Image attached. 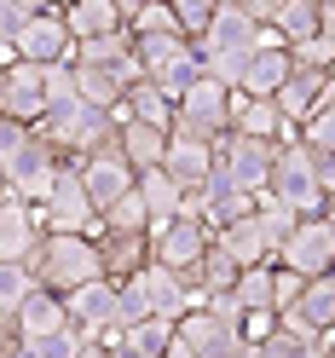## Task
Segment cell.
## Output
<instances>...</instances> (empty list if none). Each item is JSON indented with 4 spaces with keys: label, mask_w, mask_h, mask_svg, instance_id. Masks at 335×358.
Returning <instances> with one entry per match:
<instances>
[{
    "label": "cell",
    "mask_w": 335,
    "mask_h": 358,
    "mask_svg": "<svg viewBox=\"0 0 335 358\" xmlns=\"http://www.w3.org/2000/svg\"><path fill=\"white\" fill-rule=\"evenodd\" d=\"M260 35H266V24H255V17L243 12V6H231V0H220L214 24L191 41V47H197V70L214 76V81H226V87H237L249 52L260 47Z\"/></svg>",
    "instance_id": "6da1fadb"
},
{
    "label": "cell",
    "mask_w": 335,
    "mask_h": 358,
    "mask_svg": "<svg viewBox=\"0 0 335 358\" xmlns=\"http://www.w3.org/2000/svg\"><path fill=\"white\" fill-rule=\"evenodd\" d=\"M29 278L41 289H52V295H70V289H81L87 278H104L99 266V243L81 237V231H41L35 249L24 255Z\"/></svg>",
    "instance_id": "7a4b0ae2"
},
{
    "label": "cell",
    "mask_w": 335,
    "mask_h": 358,
    "mask_svg": "<svg viewBox=\"0 0 335 358\" xmlns=\"http://www.w3.org/2000/svg\"><path fill=\"white\" fill-rule=\"evenodd\" d=\"M260 196H278L283 208L295 214H324V185H318V150L301 145V133L272 145V173H266V191Z\"/></svg>",
    "instance_id": "3957f363"
},
{
    "label": "cell",
    "mask_w": 335,
    "mask_h": 358,
    "mask_svg": "<svg viewBox=\"0 0 335 358\" xmlns=\"http://www.w3.org/2000/svg\"><path fill=\"white\" fill-rule=\"evenodd\" d=\"M35 220H41V231H81V237H99L104 231V220L93 208V196H87L76 162H58L47 196L35 203Z\"/></svg>",
    "instance_id": "277c9868"
},
{
    "label": "cell",
    "mask_w": 335,
    "mask_h": 358,
    "mask_svg": "<svg viewBox=\"0 0 335 358\" xmlns=\"http://www.w3.org/2000/svg\"><path fill=\"white\" fill-rule=\"evenodd\" d=\"M168 133H191V139H226L231 133V87L214 76H197L180 99H173V127Z\"/></svg>",
    "instance_id": "5b68a950"
},
{
    "label": "cell",
    "mask_w": 335,
    "mask_h": 358,
    "mask_svg": "<svg viewBox=\"0 0 335 358\" xmlns=\"http://www.w3.org/2000/svg\"><path fill=\"white\" fill-rule=\"evenodd\" d=\"M139 41V70H145V81H156L168 99H180L185 87L203 76L197 70V47L180 35V29H162V35H133Z\"/></svg>",
    "instance_id": "8992f818"
},
{
    "label": "cell",
    "mask_w": 335,
    "mask_h": 358,
    "mask_svg": "<svg viewBox=\"0 0 335 358\" xmlns=\"http://www.w3.org/2000/svg\"><path fill=\"white\" fill-rule=\"evenodd\" d=\"M266 173H272V145L266 139H249V133H226V139H214V179H226L237 191H266Z\"/></svg>",
    "instance_id": "52a82bcc"
},
{
    "label": "cell",
    "mask_w": 335,
    "mask_h": 358,
    "mask_svg": "<svg viewBox=\"0 0 335 358\" xmlns=\"http://www.w3.org/2000/svg\"><path fill=\"white\" fill-rule=\"evenodd\" d=\"M12 58H29V64H70V58H76V35H70V24H64V12H58V6L29 12L24 24H17V35H12Z\"/></svg>",
    "instance_id": "ba28073f"
},
{
    "label": "cell",
    "mask_w": 335,
    "mask_h": 358,
    "mask_svg": "<svg viewBox=\"0 0 335 358\" xmlns=\"http://www.w3.org/2000/svg\"><path fill=\"white\" fill-rule=\"evenodd\" d=\"M76 168H81V185H87V196H93V208H99V214L116 203V196H127V191H133V179H139V168H133L127 156H122L116 133H110L104 145H93Z\"/></svg>",
    "instance_id": "9c48e42d"
},
{
    "label": "cell",
    "mask_w": 335,
    "mask_h": 358,
    "mask_svg": "<svg viewBox=\"0 0 335 358\" xmlns=\"http://www.w3.org/2000/svg\"><path fill=\"white\" fill-rule=\"evenodd\" d=\"M272 260L289 266V272H301V278H324L335 266V231H329V220L324 214H301L295 231L283 237V249Z\"/></svg>",
    "instance_id": "30bf717a"
},
{
    "label": "cell",
    "mask_w": 335,
    "mask_h": 358,
    "mask_svg": "<svg viewBox=\"0 0 335 358\" xmlns=\"http://www.w3.org/2000/svg\"><path fill=\"white\" fill-rule=\"evenodd\" d=\"M145 237H150V260L173 266V272H191V266L208 255V243H214V231H208L197 214H173V220H156V226H150Z\"/></svg>",
    "instance_id": "8fae6325"
},
{
    "label": "cell",
    "mask_w": 335,
    "mask_h": 358,
    "mask_svg": "<svg viewBox=\"0 0 335 358\" xmlns=\"http://www.w3.org/2000/svg\"><path fill=\"white\" fill-rule=\"evenodd\" d=\"M52 173H58V150L29 127V139L6 156V191L24 196V203H41V196H47V185H52Z\"/></svg>",
    "instance_id": "7c38bea8"
},
{
    "label": "cell",
    "mask_w": 335,
    "mask_h": 358,
    "mask_svg": "<svg viewBox=\"0 0 335 358\" xmlns=\"http://www.w3.org/2000/svg\"><path fill=\"white\" fill-rule=\"evenodd\" d=\"M41 110H47V64L12 58V64H6V81H0V116L35 127Z\"/></svg>",
    "instance_id": "4fadbf2b"
},
{
    "label": "cell",
    "mask_w": 335,
    "mask_h": 358,
    "mask_svg": "<svg viewBox=\"0 0 335 358\" xmlns=\"http://www.w3.org/2000/svg\"><path fill=\"white\" fill-rule=\"evenodd\" d=\"M145 295H150V312H162V318H173L180 324L185 312H197V306H208V295L197 289L185 272H173V266H162V260H145Z\"/></svg>",
    "instance_id": "5bb4252c"
},
{
    "label": "cell",
    "mask_w": 335,
    "mask_h": 358,
    "mask_svg": "<svg viewBox=\"0 0 335 358\" xmlns=\"http://www.w3.org/2000/svg\"><path fill=\"white\" fill-rule=\"evenodd\" d=\"M289 70H295L289 47H283L272 29H266L260 47L249 52V64H243V76H237V93H249V99H278V87L289 81Z\"/></svg>",
    "instance_id": "9a60e30c"
},
{
    "label": "cell",
    "mask_w": 335,
    "mask_h": 358,
    "mask_svg": "<svg viewBox=\"0 0 335 358\" xmlns=\"http://www.w3.org/2000/svg\"><path fill=\"white\" fill-rule=\"evenodd\" d=\"M162 173H168L180 191H203L208 173H214V145H208V139H191V133H168Z\"/></svg>",
    "instance_id": "2e32d148"
},
{
    "label": "cell",
    "mask_w": 335,
    "mask_h": 358,
    "mask_svg": "<svg viewBox=\"0 0 335 358\" xmlns=\"http://www.w3.org/2000/svg\"><path fill=\"white\" fill-rule=\"evenodd\" d=\"M278 324H283V329H295V335L335 329V278H329V272H324V278H306L301 301L289 306V312H278Z\"/></svg>",
    "instance_id": "e0dca14e"
},
{
    "label": "cell",
    "mask_w": 335,
    "mask_h": 358,
    "mask_svg": "<svg viewBox=\"0 0 335 358\" xmlns=\"http://www.w3.org/2000/svg\"><path fill=\"white\" fill-rule=\"evenodd\" d=\"M64 312L81 335H99L104 324H116V278H87L81 289L64 295Z\"/></svg>",
    "instance_id": "ac0fdd59"
},
{
    "label": "cell",
    "mask_w": 335,
    "mask_h": 358,
    "mask_svg": "<svg viewBox=\"0 0 335 358\" xmlns=\"http://www.w3.org/2000/svg\"><path fill=\"white\" fill-rule=\"evenodd\" d=\"M231 127L249 133V139H266V145H278V139L295 133V122H283L278 99H249V93H237V87H231Z\"/></svg>",
    "instance_id": "d6986e66"
},
{
    "label": "cell",
    "mask_w": 335,
    "mask_h": 358,
    "mask_svg": "<svg viewBox=\"0 0 335 358\" xmlns=\"http://www.w3.org/2000/svg\"><path fill=\"white\" fill-rule=\"evenodd\" d=\"M70 324V312H64V295H52V289H29L24 301H17V312H12V329H17V341H41V335H52V329H64Z\"/></svg>",
    "instance_id": "ffe728a7"
},
{
    "label": "cell",
    "mask_w": 335,
    "mask_h": 358,
    "mask_svg": "<svg viewBox=\"0 0 335 358\" xmlns=\"http://www.w3.org/2000/svg\"><path fill=\"white\" fill-rule=\"evenodd\" d=\"M41 237V220H35V203L0 191V260H24Z\"/></svg>",
    "instance_id": "44dd1931"
},
{
    "label": "cell",
    "mask_w": 335,
    "mask_h": 358,
    "mask_svg": "<svg viewBox=\"0 0 335 358\" xmlns=\"http://www.w3.org/2000/svg\"><path fill=\"white\" fill-rule=\"evenodd\" d=\"M99 266H104V278H133V272H145V260H150V237L145 231H99Z\"/></svg>",
    "instance_id": "7402d4cb"
},
{
    "label": "cell",
    "mask_w": 335,
    "mask_h": 358,
    "mask_svg": "<svg viewBox=\"0 0 335 358\" xmlns=\"http://www.w3.org/2000/svg\"><path fill=\"white\" fill-rule=\"evenodd\" d=\"M116 145H122V156L133 168H162V150H168V127H150V122H116Z\"/></svg>",
    "instance_id": "603a6c76"
},
{
    "label": "cell",
    "mask_w": 335,
    "mask_h": 358,
    "mask_svg": "<svg viewBox=\"0 0 335 358\" xmlns=\"http://www.w3.org/2000/svg\"><path fill=\"white\" fill-rule=\"evenodd\" d=\"M214 249H226V255L237 260V272H243V266L272 260V249H266V231H260L255 214H243V220H231V226H220V231H214Z\"/></svg>",
    "instance_id": "cb8c5ba5"
},
{
    "label": "cell",
    "mask_w": 335,
    "mask_h": 358,
    "mask_svg": "<svg viewBox=\"0 0 335 358\" xmlns=\"http://www.w3.org/2000/svg\"><path fill=\"white\" fill-rule=\"evenodd\" d=\"M122 110H127L133 122H150V127H173V99H168L156 81H145V76H139V81H133L127 93H122ZM127 116H122V122H127Z\"/></svg>",
    "instance_id": "d4e9b609"
},
{
    "label": "cell",
    "mask_w": 335,
    "mask_h": 358,
    "mask_svg": "<svg viewBox=\"0 0 335 358\" xmlns=\"http://www.w3.org/2000/svg\"><path fill=\"white\" fill-rule=\"evenodd\" d=\"M329 87V70H289V81L278 87V110L283 122H301L312 104H318V93Z\"/></svg>",
    "instance_id": "484cf974"
},
{
    "label": "cell",
    "mask_w": 335,
    "mask_h": 358,
    "mask_svg": "<svg viewBox=\"0 0 335 358\" xmlns=\"http://www.w3.org/2000/svg\"><path fill=\"white\" fill-rule=\"evenodd\" d=\"M64 24H70L76 41H93V35L122 29V12H116V0H70L64 6Z\"/></svg>",
    "instance_id": "4316f807"
},
{
    "label": "cell",
    "mask_w": 335,
    "mask_h": 358,
    "mask_svg": "<svg viewBox=\"0 0 335 358\" xmlns=\"http://www.w3.org/2000/svg\"><path fill=\"white\" fill-rule=\"evenodd\" d=\"M295 133H301V145H312V150H335V76L318 93V104L295 122Z\"/></svg>",
    "instance_id": "83f0119b"
},
{
    "label": "cell",
    "mask_w": 335,
    "mask_h": 358,
    "mask_svg": "<svg viewBox=\"0 0 335 358\" xmlns=\"http://www.w3.org/2000/svg\"><path fill=\"white\" fill-rule=\"evenodd\" d=\"M318 17H324V6H318V0H283V12H278L272 35L283 41V47H301V41H312V35H318Z\"/></svg>",
    "instance_id": "f1b7e54d"
},
{
    "label": "cell",
    "mask_w": 335,
    "mask_h": 358,
    "mask_svg": "<svg viewBox=\"0 0 335 358\" xmlns=\"http://www.w3.org/2000/svg\"><path fill=\"white\" fill-rule=\"evenodd\" d=\"M139 196H145V208H150V226H156V220H173L180 203H185V191L173 185L162 168H145V173H139Z\"/></svg>",
    "instance_id": "f546056e"
},
{
    "label": "cell",
    "mask_w": 335,
    "mask_h": 358,
    "mask_svg": "<svg viewBox=\"0 0 335 358\" xmlns=\"http://www.w3.org/2000/svg\"><path fill=\"white\" fill-rule=\"evenodd\" d=\"M185 278H191L197 289H203V295H226V289L237 283V260H231L226 249H214V243H208V255L197 260V266H191Z\"/></svg>",
    "instance_id": "4dcf8cb0"
},
{
    "label": "cell",
    "mask_w": 335,
    "mask_h": 358,
    "mask_svg": "<svg viewBox=\"0 0 335 358\" xmlns=\"http://www.w3.org/2000/svg\"><path fill=\"white\" fill-rule=\"evenodd\" d=\"M29 289H35V278H29L24 260H0V335H17L12 312H17V301H24Z\"/></svg>",
    "instance_id": "1f68e13d"
},
{
    "label": "cell",
    "mask_w": 335,
    "mask_h": 358,
    "mask_svg": "<svg viewBox=\"0 0 335 358\" xmlns=\"http://www.w3.org/2000/svg\"><path fill=\"white\" fill-rule=\"evenodd\" d=\"M99 220H104V231H150V208H145V196H139V179H133V191L116 196Z\"/></svg>",
    "instance_id": "d6a6232c"
},
{
    "label": "cell",
    "mask_w": 335,
    "mask_h": 358,
    "mask_svg": "<svg viewBox=\"0 0 335 358\" xmlns=\"http://www.w3.org/2000/svg\"><path fill=\"white\" fill-rule=\"evenodd\" d=\"M231 295L243 312H255V306H272V260H260V266H243L237 283H231Z\"/></svg>",
    "instance_id": "836d02e7"
},
{
    "label": "cell",
    "mask_w": 335,
    "mask_h": 358,
    "mask_svg": "<svg viewBox=\"0 0 335 358\" xmlns=\"http://www.w3.org/2000/svg\"><path fill=\"white\" fill-rule=\"evenodd\" d=\"M255 220H260V231H266V249L278 255V249H283V237L295 231V220H301V214H295V208H283L278 196H260V203H255Z\"/></svg>",
    "instance_id": "e575fe53"
},
{
    "label": "cell",
    "mask_w": 335,
    "mask_h": 358,
    "mask_svg": "<svg viewBox=\"0 0 335 358\" xmlns=\"http://www.w3.org/2000/svg\"><path fill=\"white\" fill-rule=\"evenodd\" d=\"M127 341L139 347V352H150V358H162L168 347H173V318H162V312H150V318H139L127 329Z\"/></svg>",
    "instance_id": "d590c367"
},
{
    "label": "cell",
    "mask_w": 335,
    "mask_h": 358,
    "mask_svg": "<svg viewBox=\"0 0 335 358\" xmlns=\"http://www.w3.org/2000/svg\"><path fill=\"white\" fill-rule=\"evenodd\" d=\"M173 6V24H180L185 41H197L208 24H214V12H220V0H168Z\"/></svg>",
    "instance_id": "8d00e7d4"
},
{
    "label": "cell",
    "mask_w": 335,
    "mask_h": 358,
    "mask_svg": "<svg viewBox=\"0 0 335 358\" xmlns=\"http://www.w3.org/2000/svg\"><path fill=\"white\" fill-rule=\"evenodd\" d=\"M24 347H29V358H76V352L87 347V335H81L76 324H64V329L41 335V341H24Z\"/></svg>",
    "instance_id": "74e56055"
},
{
    "label": "cell",
    "mask_w": 335,
    "mask_h": 358,
    "mask_svg": "<svg viewBox=\"0 0 335 358\" xmlns=\"http://www.w3.org/2000/svg\"><path fill=\"white\" fill-rule=\"evenodd\" d=\"M306 341H312V335H295V329L278 324L266 341H255V358H306Z\"/></svg>",
    "instance_id": "f35d334b"
},
{
    "label": "cell",
    "mask_w": 335,
    "mask_h": 358,
    "mask_svg": "<svg viewBox=\"0 0 335 358\" xmlns=\"http://www.w3.org/2000/svg\"><path fill=\"white\" fill-rule=\"evenodd\" d=\"M127 29H133V35H162V29H180V24H173V6H168V0H145V6L127 17Z\"/></svg>",
    "instance_id": "ab89813d"
},
{
    "label": "cell",
    "mask_w": 335,
    "mask_h": 358,
    "mask_svg": "<svg viewBox=\"0 0 335 358\" xmlns=\"http://www.w3.org/2000/svg\"><path fill=\"white\" fill-rule=\"evenodd\" d=\"M301 289H306V278L301 272H289V266H278L272 260V312H289L301 301Z\"/></svg>",
    "instance_id": "60d3db41"
},
{
    "label": "cell",
    "mask_w": 335,
    "mask_h": 358,
    "mask_svg": "<svg viewBox=\"0 0 335 358\" xmlns=\"http://www.w3.org/2000/svg\"><path fill=\"white\" fill-rule=\"evenodd\" d=\"M289 58H295V70H329V64H335V52H329L324 35H312V41H301V47H289Z\"/></svg>",
    "instance_id": "b9f144b4"
},
{
    "label": "cell",
    "mask_w": 335,
    "mask_h": 358,
    "mask_svg": "<svg viewBox=\"0 0 335 358\" xmlns=\"http://www.w3.org/2000/svg\"><path fill=\"white\" fill-rule=\"evenodd\" d=\"M272 329H278V312H272V306H255V312H243V335H249V341H266Z\"/></svg>",
    "instance_id": "7bdbcfd3"
},
{
    "label": "cell",
    "mask_w": 335,
    "mask_h": 358,
    "mask_svg": "<svg viewBox=\"0 0 335 358\" xmlns=\"http://www.w3.org/2000/svg\"><path fill=\"white\" fill-rule=\"evenodd\" d=\"M29 139V122H12V116H0V168H6V156Z\"/></svg>",
    "instance_id": "ee69618b"
},
{
    "label": "cell",
    "mask_w": 335,
    "mask_h": 358,
    "mask_svg": "<svg viewBox=\"0 0 335 358\" xmlns=\"http://www.w3.org/2000/svg\"><path fill=\"white\" fill-rule=\"evenodd\" d=\"M208 312H214L220 324H231V329H243V306H237V295H231V289H226V295H208Z\"/></svg>",
    "instance_id": "f6af8a7d"
},
{
    "label": "cell",
    "mask_w": 335,
    "mask_h": 358,
    "mask_svg": "<svg viewBox=\"0 0 335 358\" xmlns=\"http://www.w3.org/2000/svg\"><path fill=\"white\" fill-rule=\"evenodd\" d=\"M231 6H243V12L255 17V24L272 29V24H278V12H283V0H231Z\"/></svg>",
    "instance_id": "bcb514c9"
},
{
    "label": "cell",
    "mask_w": 335,
    "mask_h": 358,
    "mask_svg": "<svg viewBox=\"0 0 335 358\" xmlns=\"http://www.w3.org/2000/svg\"><path fill=\"white\" fill-rule=\"evenodd\" d=\"M318 185L324 196H335V150H318Z\"/></svg>",
    "instance_id": "7dc6e473"
},
{
    "label": "cell",
    "mask_w": 335,
    "mask_h": 358,
    "mask_svg": "<svg viewBox=\"0 0 335 358\" xmlns=\"http://www.w3.org/2000/svg\"><path fill=\"white\" fill-rule=\"evenodd\" d=\"M162 358H197V352H191V347H185V341H180V335H173V347H168V352H162Z\"/></svg>",
    "instance_id": "c3c4849f"
},
{
    "label": "cell",
    "mask_w": 335,
    "mask_h": 358,
    "mask_svg": "<svg viewBox=\"0 0 335 358\" xmlns=\"http://www.w3.org/2000/svg\"><path fill=\"white\" fill-rule=\"evenodd\" d=\"M76 358H110V347H99V341H87V347H81Z\"/></svg>",
    "instance_id": "681fc988"
},
{
    "label": "cell",
    "mask_w": 335,
    "mask_h": 358,
    "mask_svg": "<svg viewBox=\"0 0 335 358\" xmlns=\"http://www.w3.org/2000/svg\"><path fill=\"white\" fill-rule=\"evenodd\" d=\"M139 6H145V0H116V12H122V24H127V17L139 12Z\"/></svg>",
    "instance_id": "f907efd6"
},
{
    "label": "cell",
    "mask_w": 335,
    "mask_h": 358,
    "mask_svg": "<svg viewBox=\"0 0 335 358\" xmlns=\"http://www.w3.org/2000/svg\"><path fill=\"white\" fill-rule=\"evenodd\" d=\"M17 6H24V12H41V6H52V0H17Z\"/></svg>",
    "instance_id": "816d5d0a"
},
{
    "label": "cell",
    "mask_w": 335,
    "mask_h": 358,
    "mask_svg": "<svg viewBox=\"0 0 335 358\" xmlns=\"http://www.w3.org/2000/svg\"><path fill=\"white\" fill-rule=\"evenodd\" d=\"M0 64H12V41L6 35H0Z\"/></svg>",
    "instance_id": "f5cc1de1"
},
{
    "label": "cell",
    "mask_w": 335,
    "mask_h": 358,
    "mask_svg": "<svg viewBox=\"0 0 335 358\" xmlns=\"http://www.w3.org/2000/svg\"><path fill=\"white\" fill-rule=\"evenodd\" d=\"M324 220H329V231H335V196H329V203H324Z\"/></svg>",
    "instance_id": "db71d44e"
},
{
    "label": "cell",
    "mask_w": 335,
    "mask_h": 358,
    "mask_svg": "<svg viewBox=\"0 0 335 358\" xmlns=\"http://www.w3.org/2000/svg\"><path fill=\"white\" fill-rule=\"evenodd\" d=\"M0 191H6V168H0Z\"/></svg>",
    "instance_id": "11a10c76"
},
{
    "label": "cell",
    "mask_w": 335,
    "mask_h": 358,
    "mask_svg": "<svg viewBox=\"0 0 335 358\" xmlns=\"http://www.w3.org/2000/svg\"><path fill=\"white\" fill-rule=\"evenodd\" d=\"M52 6H58V12H64V6H70V0H52Z\"/></svg>",
    "instance_id": "9f6ffc18"
},
{
    "label": "cell",
    "mask_w": 335,
    "mask_h": 358,
    "mask_svg": "<svg viewBox=\"0 0 335 358\" xmlns=\"http://www.w3.org/2000/svg\"><path fill=\"white\" fill-rule=\"evenodd\" d=\"M318 6H335V0H318Z\"/></svg>",
    "instance_id": "6f0895ef"
},
{
    "label": "cell",
    "mask_w": 335,
    "mask_h": 358,
    "mask_svg": "<svg viewBox=\"0 0 335 358\" xmlns=\"http://www.w3.org/2000/svg\"><path fill=\"white\" fill-rule=\"evenodd\" d=\"M324 358H335V347H329V352H324Z\"/></svg>",
    "instance_id": "680465c9"
},
{
    "label": "cell",
    "mask_w": 335,
    "mask_h": 358,
    "mask_svg": "<svg viewBox=\"0 0 335 358\" xmlns=\"http://www.w3.org/2000/svg\"><path fill=\"white\" fill-rule=\"evenodd\" d=\"M329 278H335V266H329Z\"/></svg>",
    "instance_id": "91938a15"
}]
</instances>
